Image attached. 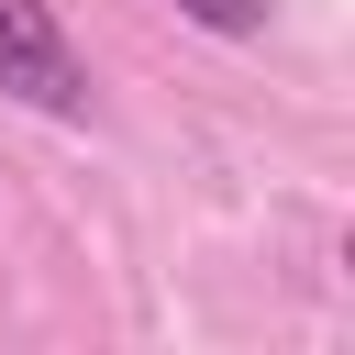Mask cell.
Listing matches in <instances>:
<instances>
[{
    "label": "cell",
    "instance_id": "6da1fadb",
    "mask_svg": "<svg viewBox=\"0 0 355 355\" xmlns=\"http://www.w3.org/2000/svg\"><path fill=\"white\" fill-rule=\"evenodd\" d=\"M0 89L55 111V122L89 111V67H78V44H67V22L44 0H0Z\"/></svg>",
    "mask_w": 355,
    "mask_h": 355
},
{
    "label": "cell",
    "instance_id": "7a4b0ae2",
    "mask_svg": "<svg viewBox=\"0 0 355 355\" xmlns=\"http://www.w3.org/2000/svg\"><path fill=\"white\" fill-rule=\"evenodd\" d=\"M189 22H211V33H266V0H178Z\"/></svg>",
    "mask_w": 355,
    "mask_h": 355
}]
</instances>
